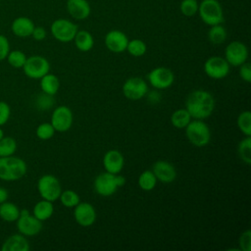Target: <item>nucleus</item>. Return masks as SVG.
I'll return each instance as SVG.
<instances>
[{"label":"nucleus","instance_id":"nucleus-39","mask_svg":"<svg viewBox=\"0 0 251 251\" xmlns=\"http://www.w3.org/2000/svg\"><path fill=\"white\" fill-rule=\"evenodd\" d=\"M10 116H11L10 106L4 101H0V126L5 125L8 122Z\"/></svg>","mask_w":251,"mask_h":251},{"label":"nucleus","instance_id":"nucleus-23","mask_svg":"<svg viewBox=\"0 0 251 251\" xmlns=\"http://www.w3.org/2000/svg\"><path fill=\"white\" fill-rule=\"evenodd\" d=\"M53 213H54L53 202L45 200V199L38 201L34 205L33 211H32V215L41 222L46 221L49 218H51Z\"/></svg>","mask_w":251,"mask_h":251},{"label":"nucleus","instance_id":"nucleus-1","mask_svg":"<svg viewBox=\"0 0 251 251\" xmlns=\"http://www.w3.org/2000/svg\"><path fill=\"white\" fill-rule=\"evenodd\" d=\"M185 109L192 119L205 120L214 112L215 98L207 90H194L188 94L185 100Z\"/></svg>","mask_w":251,"mask_h":251},{"label":"nucleus","instance_id":"nucleus-24","mask_svg":"<svg viewBox=\"0 0 251 251\" xmlns=\"http://www.w3.org/2000/svg\"><path fill=\"white\" fill-rule=\"evenodd\" d=\"M40 88L42 92L54 96L60 88V80L57 75L48 73L40 78Z\"/></svg>","mask_w":251,"mask_h":251},{"label":"nucleus","instance_id":"nucleus-31","mask_svg":"<svg viewBox=\"0 0 251 251\" xmlns=\"http://www.w3.org/2000/svg\"><path fill=\"white\" fill-rule=\"evenodd\" d=\"M61 203L63 206L67 207V208H75L79 202V195L71 189H67V190H62L60 197H59Z\"/></svg>","mask_w":251,"mask_h":251},{"label":"nucleus","instance_id":"nucleus-10","mask_svg":"<svg viewBox=\"0 0 251 251\" xmlns=\"http://www.w3.org/2000/svg\"><path fill=\"white\" fill-rule=\"evenodd\" d=\"M74 122V115L72 110L68 106H58L55 108L51 115L50 124L53 126L54 129L59 132L68 131Z\"/></svg>","mask_w":251,"mask_h":251},{"label":"nucleus","instance_id":"nucleus-29","mask_svg":"<svg viewBox=\"0 0 251 251\" xmlns=\"http://www.w3.org/2000/svg\"><path fill=\"white\" fill-rule=\"evenodd\" d=\"M237 153L240 160L246 165L251 164V136H245L238 143Z\"/></svg>","mask_w":251,"mask_h":251},{"label":"nucleus","instance_id":"nucleus-42","mask_svg":"<svg viewBox=\"0 0 251 251\" xmlns=\"http://www.w3.org/2000/svg\"><path fill=\"white\" fill-rule=\"evenodd\" d=\"M46 35H47V32L43 26H34L32 33H31L32 38L36 41H41V40L45 39Z\"/></svg>","mask_w":251,"mask_h":251},{"label":"nucleus","instance_id":"nucleus-21","mask_svg":"<svg viewBox=\"0 0 251 251\" xmlns=\"http://www.w3.org/2000/svg\"><path fill=\"white\" fill-rule=\"evenodd\" d=\"M29 248L26 237L21 233L9 236L1 246L2 251H28Z\"/></svg>","mask_w":251,"mask_h":251},{"label":"nucleus","instance_id":"nucleus-28","mask_svg":"<svg viewBox=\"0 0 251 251\" xmlns=\"http://www.w3.org/2000/svg\"><path fill=\"white\" fill-rule=\"evenodd\" d=\"M138 186L144 191H151L157 184V178L152 171L146 170L142 172L137 179Z\"/></svg>","mask_w":251,"mask_h":251},{"label":"nucleus","instance_id":"nucleus-43","mask_svg":"<svg viewBox=\"0 0 251 251\" xmlns=\"http://www.w3.org/2000/svg\"><path fill=\"white\" fill-rule=\"evenodd\" d=\"M7 199H8V191L4 187L0 186V204L7 201Z\"/></svg>","mask_w":251,"mask_h":251},{"label":"nucleus","instance_id":"nucleus-8","mask_svg":"<svg viewBox=\"0 0 251 251\" xmlns=\"http://www.w3.org/2000/svg\"><path fill=\"white\" fill-rule=\"evenodd\" d=\"M16 222L19 232L25 236H34L42 229V222L25 209L21 210L20 217Z\"/></svg>","mask_w":251,"mask_h":251},{"label":"nucleus","instance_id":"nucleus-9","mask_svg":"<svg viewBox=\"0 0 251 251\" xmlns=\"http://www.w3.org/2000/svg\"><path fill=\"white\" fill-rule=\"evenodd\" d=\"M225 59L229 66L239 67L248 59V48L241 41H231L225 49Z\"/></svg>","mask_w":251,"mask_h":251},{"label":"nucleus","instance_id":"nucleus-18","mask_svg":"<svg viewBox=\"0 0 251 251\" xmlns=\"http://www.w3.org/2000/svg\"><path fill=\"white\" fill-rule=\"evenodd\" d=\"M125 165V158L123 154L115 149L109 150L103 157V166L106 172L110 174H120Z\"/></svg>","mask_w":251,"mask_h":251},{"label":"nucleus","instance_id":"nucleus-37","mask_svg":"<svg viewBox=\"0 0 251 251\" xmlns=\"http://www.w3.org/2000/svg\"><path fill=\"white\" fill-rule=\"evenodd\" d=\"M53 104H54L53 95H49L44 92H42L36 99V106L41 111L50 109L53 106Z\"/></svg>","mask_w":251,"mask_h":251},{"label":"nucleus","instance_id":"nucleus-20","mask_svg":"<svg viewBox=\"0 0 251 251\" xmlns=\"http://www.w3.org/2000/svg\"><path fill=\"white\" fill-rule=\"evenodd\" d=\"M34 26V23L31 19L27 17H18L13 21L11 29L16 36L25 38L31 36Z\"/></svg>","mask_w":251,"mask_h":251},{"label":"nucleus","instance_id":"nucleus-41","mask_svg":"<svg viewBox=\"0 0 251 251\" xmlns=\"http://www.w3.org/2000/svg\"><path fill=\"white\" fill-rule=\"evenodd\" d=\"M239 76L245 82H251V65L249 63H244L239 66Z\"/></svg>","mask_w":251,"mask_h":251},{"label":"nucleus","instance_id":"nucleus-35","mask_svg":"<svg viewBox=\"0 0 251 251\" xmlns=\"http://www.w3.org/2000/svg\"><path fill=\"white\" fill-rule=\"evenodd\" d=\"M198 6L197 0H182L179 4V10L183 16L193 17L198 12Z\"/></svg>","mask_w":251,"mask_h":251},{"label":"nucleus","instance_id":"nucleus-13","mask_svg":"<svg viewBox=\"0 0 251 251\" xmlns=\"http://www.w3.org/2000/svg\"><path fill=\"white\" fill-rule=\"evenodd\" d=\"M147 78L151 86L156 89H167L172 86L175 80V75L172 70L165 67H158L150 71Z\"/></svg>","mask_w":251,"mask_h":251},{"label":"nucleus","instance_id":"nucleus-33","mask_svg":"<svg viewBox=\"0 0 251 251\" xmlns=\"http://www.w3.org/2000/svg\"><path fill=\"white\" fill-rule=\"evenodd\" d=\"M17 150V142L11 136H4L0 140V157L12 156Z\"/></svg>","mask_w":251,"mask_h":251},{"label":"nucleus","instance_id":"nucleus-4","mask_svg":"<svg viewBox=\"0 0 251 251\" xmlns=\"http://www.w3.org/2000/svg\"><path fill=\"white\" fill-rule=\"evenodd\" d=\"M185 135L191 144L203 147L210 142L211 130L203 120L194 119L185 126Z\"/></svg>","mask_w":251,"mask_h":251},{"label":"nucleus","instance_id":"nucleus-25","mask_svg":"<svg viewBox=\"0 0 251 251\" xmlns=\"http://www.w3.org/2000/svg\"><path fill=\"white\" fill-rule=\"evenodd\" d=\"M21 210L12 202H3L0 204V218L8 223L16 222L20 217Z\"/></svg>","mask_w":251,"mask_h":251},{"label":"nucleus","instance_id":"nucleus-40","mask_svg":"<svg viewBox=\"0 0 251 251\" xmlns=\"http://www.w3.org/2000/svg\"><path fill=\"white\" fill-rule=\"evenodd\" d=\"M10 52V43L6 36L0 34V61H3L7 58Z\"/></svg>","mask_w":251,"mask_h":251},{"label":"nucleus","instance_id":"nucleus-19","mask_svg":"<svg viewBox=\"0 0 251 251\" xmlns=\"http://www.w3.org/2000/svg\"><path fill=\"white\" fill-rule=\"evenodd\" d=\"M67 11L73 19L83 21L89 17L91 7L87 0H68Z\"/></svg>","mask_w":251,"mask_h":251},{"label":"nucleus","instance_id":"nucleus-3","mask_svg":"<svg viewBox=\"0 0 251 251\" xmlns=\"http://www.w3.org/2000/svg\"><path fill=\"white\" fill-rule=\"evenodd\" d=\"M201 21L207 25H215L224 23L225 16L221 3L218 0H202L198 6Z\"/></svg>","mask_w":251,"mask_h":251},{"label":"nucleus","instance_id":"nucleus-45","mask_svg":"<svg viewBox=\"0 0 251 251\" xmlns=\"http://www.w3.org/2000/svg\"><path fill=\"white\" fill-rule=\"evenodd\" d=\"M3 137H4V131H3V129L0 127V140H1Z\"/></svg>","mask_w":251,"mask_h":251},{"label":"nucleus","instance_id":"nucleus-12","mask_svg":"<svg viewBox=\"0 0 251 251\" xmlns=\"http://www.w3.org/2000/svg\"><path fill=\"white\" fill-rule=\"evenodd\" d=\"M147 92L148 84L143 78L139 76H132L127 78L123 85V93L125 97L129 100H139L143 98Z\"/></svg>","mask_w":251,"mask_h":251},{"label":"nucleus","instance_id":"nucleus-5","mask_svg":"<svg viewBox=\"0 0 251 251\" xmlns=\"http://www.w3.org/2000/svg\"><path fill=\"white\" fill-rule=\"evenodd\" d=\"M37 190L42 199L54 202L59 199L62 186L55 176L44 175L37 181Z\"/></svg>","mask_w":251,"mask_h":251},{"label":"nucleus","instance_id":"nucleus-15","mask_svg":"<svg viewBox=\"0 0 251 251\" xmlns=\"http://www.w3.org/2000/svg\"><path fill=\"white\" fill-rule=\"evenodd\" d=\"M104 42L109 51L113 53H122L126 50L128 38L124 31L112 29L106 33Z\"/></svg>","mask_w":251,"mask_h":251},{"label":"nucleus","instance_id":"nucleus-38","mask_svg":"<svg viewBox=\"0 0 251 251\" xmlns=\"http://www.w3.org/2000/svg\"><path fill=\"white\" fill-rule=\"evenodd\" d=\"M239 250L241 251H250L251 250V231L250 229H246L243 231L238 239Z\"/></svg>","mask_w":251,"mask_h":251},{"label":"nucleus","instance_id":"nucleus-17","mask_svg":"<svg viewBox=\"0 0 251 251\" xmlns=\"http://www.w3.org/2000/svg\"><path fill=\"white\" fill-rule=\"evenodd\" d=\"M152 172L157 180L163 183H171L176 177V171L173 164L168 161H157L152 166Z\"/></svg>","mask_w":251,"mask_h":251},{"label":"nucleus","instance_id":"nucleus-14","mask_svg":"<svg viewBox=\"0 0 251 251\" xmlns=\"http://www.w3.org/2000/svg\"><path fill=\"white\" fill-rule=\"evenodd\" d=\"M93 184L96 193L104 197L113 195L118 189V185L116 182V175L110 174L108 172L98 175L94 179Z\"/></svg>","mask_w":251,"mask_h":251},{"label":"nucleus","instance_id":"nucleus-34","mask_svg":"<svg viewBox=\"0 0 251 251\" xmlns=\"http://www.w3.org/2000/svg\"><path fill=\"white\" fill-rule=\"evenodd\" d=\"M26 56L25 54L21 51V50H13V51H10L8 56H7V61L9 63L10 66L16 68V69H20V68H23L25 61H26Z\"/></svg>","mask_w":251,"mask_h":251},{"label":"nucleus","instance_id":"nucleus-16","mask_svg":"<svg viewBox=\"0 0 251 251\" xmlns=\"http://www.w3.org/2000/svg\"><path fill=\"white\" fill-rule=\"evenodd\" d=\"M74 218L81 226H90L96 221L95 208L88 202H79L74 210Z\"/></svg>","mask_w":251,"mask_h":251},{"label":"nucleus","instance_id":"nucleus-7","mask_svg":"<svg viewBox=\"0 0 251 251\" xmlns=\"http://www.w3.org/2000/svg\"><path fill=\"white\" fill-rule=\"evenodd\" d=\"M25 75L32 79H40L49 73L50 64L46 58L39 55H33L26 58L23 67Z\"/></svg>","mask_w":251,"mask_h":251},{"label":"nucleus","instance_id":"nucleus-32","mask_svg":"<svg viewBox=\"0 0 251 251\" xmlns=\"http://www.w3.org/2000/svg\"><path fill=\"white\" fill-rule=\"evenodd\" d=\"M237 126L245 136H251V113L243 111L237 117Z\"/></svg>","mask_w":251,"mask_h":251},{"label":"nucleus","instance_id":"nucleus-27","mask_svg":"<svg viewBox=\"0 0 251 251\" xmlns=\"http://www.w3.org/2000/svg\"><path fill=\"white\" fill-rule=\"evenodd\" d=\"M226 37H227L226 29L225 28V26L222 25V24L211 25L208 31V39L211 43L216 45L222 44L226 41Z\"/></svg>","mask_w":251,"mask_h":251},{"label":"nucleus","instance_id":"nucleus-22","mask_svg":"<svg viewBox=\"0 0 251 251\" xmlns=\"http://www.w3.org/2000/svg\"><path fill=\"white\" fill-rule=\"evenodd\" d=\"M74 42L76 49L81 52H88L94 46V38L92 34L84 29L76 31L74 37Z\"/></svg>","mask_w":251,"mask_h":251},{"label":"nucleus","instance_id":"nucleus-36","mask_svg":"<svg viewBox=\"0 0 251 251\" xmlns=\"http://www.w3.org/2000/svg\"><path fill=\"white\" fill-rule=\"evenodd\" d=\"M55 131L56 130L50 123H42L36 127L35 134L41 140H48L53 137Z\"/></svg>","mask_w":251,"mask_h":251},{"label":"nucleus","instance_id":"nucleus-30","mask_svg":"<svg viewBox=\"0 0 251 251\" xmlns=\"http://www.w3.org/2000/svg\"><path fill=\"white\" fill-rule=\"evenodd\" d=\"M131 56L133 57H141L143 56L147 51V46L144 41L138 38H134L131 40H128L126 50Z\"/></svg>","mask_w":251,"mask_h":251},{"label":"nucleus","instance_id":"nucleus-11","mask_svg":"<svg viewBox=\"0 0 251 251\" xmlns=\"http://www.w3.org/2000/svg\"><path fill=\"white\" fill-rule=\"evenodd\" d=\"M205 74L213 79H223L229 73V64L220 56H212L204 63Z\"/></svg>","mask_w":251,"mask_h":251},{"label":"nucleus","instance_id":"nucleus-26","mask_svg":"<svg viewBox=\"0 0 251 251\" xmlns=\"http://www.w3.org/2000/svg\"><path fill=\"white\" fill-rule=\"evenodd\" d=\"M191 116L187 112V110L184 109H177L176 110L172 116H171V123L176 128H185V126L189 124L191 121Z\"/></svg>","mask_w":251,"mask_h":251},{"label":"nucleus","instance_id":"nucleus-44","mask_svg":"<svg viewBox=\"0 0 251 251\" xmlns=\"http://www.w3.org/2000/svg\"><path fill=\"white\" fill-rule=\"evenodd\" d=\"M116 182H117L118 187H121L126 184V177L120 174H117L116 175Z\"/></svg>","mask_w":251,"mask_h":251},{"label":"nucleus","instance_id":"nucleus-2","mask_svg":"<svg viewBox=\"0 0 251 251\" xmlns=\"http://www.w3.org/2000/svg\"><path fill=\"white\" fill-rule=\"evenodd\" d=\"M27 171L26 163L19 158L12 156L0 157V178L6 181H14L22 178Z\"/></svg>","mask_w":251,"mask_h":251},{"label":"nucleus","instance_id":"nucleus-6","mask_svg":"<svg viewBox=\"0 0 251 251\" xmlns=\"http://www.w3.org/2000/svg\"><path fill=\"white\" fill-rule=\"evenodd\" d=\"M50 30L56 40L68 43L74 40L78 27L74 22L68 19H57L51 24Z\"/></svg>","mask_w":251,"mask_h":251}]
</instances>
